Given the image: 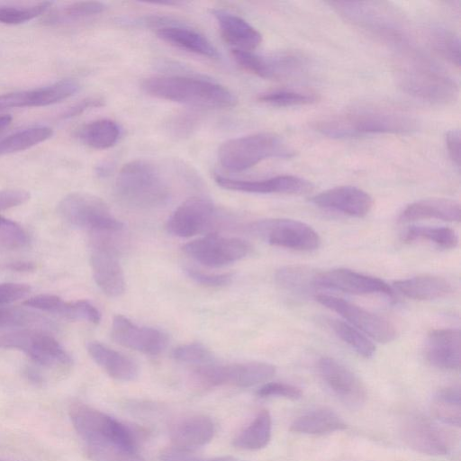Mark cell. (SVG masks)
I'll use <instances>...</instances> for the list:
<instances>
[{"label":"cell","instance_id":"cell-1","mask_svg":"<svg viewBox=\"0 0 461 461\" xmlns=\"http://www.w3.org/2000/svg\"><path fill=\"white\" fill-rule=\"evenodd\" d=\"M313 128L330 138H352L367 134L409 133L418 122L408 113L384 107H359L319 120Z\"/></svg>","mask_w":461,"mask_h":461},{"label":"cell","instance_id":"cell-2","mask_svg":"<svg viewBox=\"0 0 461 461\" xmlns=\"http://www.w3.org/2000/svg\"><path fill=\"white\" fill-rule=\"evenodd\" d=\"M140 87L150 96L194 107L224 109L235 106L238 102L228 88L203 78L151 77L144 79Z\"/></svg>","mask_w":461,"mask_h":461},{"label":"cell","instance_id":"cell-3","mask_svg":"<svg viewBox=\"0 0 461 461\" xmlns=\"http://www.w3.org/2000/svg\"><path fill=\"white\" fill-rule=\"evenodd\" d=\"M115 194L127 206L152 209L165 205L170 199L171 191L158 165L146 159H135L119 171Z\"/></svg>","mask_w":461,"mask_h":461},{"label":"cell","instance_id":"cell-4","mask_svg":"<svg viewBox=\"0 0 461 461\" xmlns=\"http://www.w3.org/2000/svg\"><path fill=\"white\" fill-rule=\"evenodd\" d=\"M293 149L276 134L258 132L229 140L218 150V160L229 171L249 169L270 158H290Z\"/></svg>","mask_w":461,"mask_h":461},{"label":"cell","instance_id":"cell-5","mask_svg":"<svg viewBox=\"0 0 461 461\" xmlns=\"http://www.w3.org/2000/svg\"><path fill=\"white\" fill-rule=\"evenodd\" d=\"M71 423L86 444H112L137 450L131 429L116 419L83 402H73L68 409Z\"/></svg>","mask_w":461,"mask_h":461},{"label":"cell","instance_id":"cell-6","mask_svg":"<svg viewBox=\"0 0 461 461\" xmlns=\"http://www.w3.org/2000/svg\"><path fill=\"white\" fill-rule=\"evenodd\" d=\"M398 83L408 95L430 104L452 103L458 94L457 85L451 77L421 59H413L401 68Z\"/></svg>","mask_w":461,"mask_h":461},{"label":"cell","instance_id":"cell-7","mask_svg":"<svg viewBox=\"0 0 461 461\" xmlns=\"http://www.w3.org/2000/svg\"><path fill=\"white\" fill-rule=\"evenodd\" d=\"M58 212L68 224L89 232L117 233L123 229L101 198L86 193L66 195L58 205Z\"/></svg>","mask_w":461,"mask_h":461},{"label":"cell","instance_id":"cell-8","mask_svg":"<svg viewBox=\"0 0 461 461\" xmlns=\"http://www.w3.org/2000/svg\"><path fill=\"white\" fill-rule=\"evenodd\" d=\"M0 348L18 349L49 368L68 367L72 358L59 342L41 330H21L0 336Z\"/></svg>","mask_w":461,"mask_h":461},{"label":"cell","instance_id":"cell-9","mask_svg":"<svg viewBox=\"0 0 461 461\" xmlns=\"http://www.w3.org/2000/svg\"><path fill=\"white\" fill-rule=\"evenodd\" d=\"M251 232L270 245L299 251H312L321 245L318 232L310 225L292 219H265L254 221Z\"/></svg>","mask_w":461,"mask_h":461},{"label":"cell","instance_id":"cell-10","mask_svg":"<svg viewBox=\"0 0 461 461\" xmlns=\"http://www.w3.org/2000/svg\"><path fill=\"white\" fill-rule=\"evenodd\" d=\"M90 264L98 287L109 297L124 292L125 281L111 236L115 233L90 232Z\"/></svg>","mask_w":461,"mask_h":461},{"label":"cell","instance_id":"cell-11","mask_svg":"<svg viewBox=\"0 0 461 461\" xmlns=\"http://www.w3.org/2000/svg\"><path fill=\"white\" fill-rule=\"evenodd\" d=\"M276 367L265 362H248L231 365H213L198 366L195 378L204 386L235 385L249 387L267 382L274 376Z\"/></svg>","mask_w":461,"mask_h":461},{"label":"cell","instance_id":"cell-12","mask_svg":"<svg viewBox=\"0 0 461 461\" xmlns=\"http://www.w3.org/2000/svg\"><path fill=\"white\" fill-rule=\"evenodd\" d=\"M182 249L203 266L221 267L242 259L251 249L244 240L211 233L185 244Z\"/></svg>","mask_w":461,"mask_h":461},{"label":"cell","instance_id":"cell-13","mask_svg":"<svg viewBox=\"0 0 461 461\" xmlns=\"http://www.w3.org/2000/svg\"><path fill=\"white\" fill-rule=\"evenodd\" d=\"M402 441L411 449L430 456L451 452L454 437L443 428L418 414L407 416L401 424Z\"/></svg>","mask_w":461,"mask_h":461},{"label":"cell","instance_id":"cell-14","mask_svg":"<svg viewBox=\"0 0 461 461\" xmlns=\"http://www.w3.org/2000/svg\"><path fill=\"white\" fill-rule=\"evenodd\" d=\"M330 5L359 27L394 45H403L406 36L397 21L366 2H331Z\"/></svg>","mask_w":461,"mask_h":461},{"label":"cell","instance_id":"cell-15","mask_svg":"<svg viewBox=\"0 0 461 461\" xmlns=\"http://www.w3.org/2000/svg\"><path fill=\"white\" fill-rule=\"evenodd\" d=\"M315 298L321 304L336 312L351 325L379 343L391 342L396 337L395 327L380 315L332 295L318 294Z\"/></svg>","mask_w":461,"mask_h":461},{"label":"cell","instance_id":"cell-16","mask_svg":"<svg viewBox=\"0 0 461 461\" xmlns=\"http://www.w3.org/2000/svg\"><path fill=\"white\" fill-rule=\"evenodd\" d=\"M213 203L204 197L194 196L183 202L167 221V231L180 238H189L203 232L216 218Z\"/></svg>","mask_w":461,"mask_h":461},{"label":"cell","instance_id":"cell-17","mask_svg":"<svg viewBox=\"0 0 461 461\" xmlns=\"http://www.w3.org/2000/svg\"><path fill=\"white\" fill-rule=\"evenodd\" d=\"M317 368L326 385L345 404L358 407L365 402V386L343 364L325 357L318 361Z\"/></svg>","mask_w":461,"mask_h":461},{"label":"cell","instance_id":"cell-18","mask_svg":"<svg viewBox=\"0 0 461 461\" xmlns=\"http://www.w3.org/2000/svg\"><path fill=\"white\" fill-rule=\"evenodd\" d=\"M112 337L118 344L148 355H158L167 346V337L151 327H140L123 315L113 320Z\"/></svg>","mask_w":461,"mask_h":461},{"label":"cell","instance_id":"cell-19","mask_svg":"<svg viewBox=\"0 0 461 461\" xmlns=\"http://www.w3.org/2000/svg\"><path fill=\"white\" fill-rule=\"evenodd\" d=\"M318 287L338 290L351 294H380L393 296V289L380 278L366 276L347 268L319 272Z\"/></svg>","mask_w":461,"mask_h":461},{"label":"cell","instance_id":"cell-20","mask_svg":"<svg viewBox=\"0 0 461 461\" xmlns=\"http://www.w3.org/2000/svg\"><path fill=\"white\" fill-rule=\"evenodd\" d=\"M214 181L224 189L250 194H303L313 189L311 182L290 175L262 180H238L215 175Z\"/></svg>","mask_w":461,"mask_h":461},{"label":"cell","instance_id":"cell-21","mask_svg":"<svg viewBox=\"0 0 461 461\" xmlns=\"http://www.w3.org/2000/svg\"><path fill=\"white\" fill-rule=\"evenodd\" d=\"M316 206L361 218L373 206V199L364 190L352 185H340L323 191L311 198Z\"/></svg>","mask_w":461,"mask_h":461},{"label":"cell","instance_id":"cell-22","mask_svg":"<svg viewBox=\"0 0 461 461\" xmlns=\"http://www.w3.org/2000/svg\"><path fill=\"white\" fill-rule=\"evenodd\" d=\"M78 88L75 80L64 79L37 89L5 94L0 95V111L53 104L72 96Z\"/></svg>","mask_w":461,"mask_h":461},{"label":"cell","instance_id":"cell-23","mask_svg":"<svg viewBox=\"0 0 461 461\" xmlns=\"http://www.w3.org/2000/svg\"><path fill=\"white\" fill-rule=\"evenodd\" d=\"M222 39L234 50L252 51L262 41L261 33L241 17L223 9H212Z\"/></svg>","mask_w":461,"mask_h":461},{"label":"cell","instance_id":"cell-24","mask_svg":"<svg viewBox=\"0 0 461 461\" xmlns=\"http://www.w3.org/2000/svg\"><path fill=\"white\" fill-rule=\"evenodd\" d=\"M460 331L456 329L432 330L427 341L429 362L440 369L458 370L460 367Z\"/></svg>","mask_w":461,"mask_h":461},{"label":"cell","instance_id":"cell-25","mask_svg":"<svg viewBox=\"0 0 461 461\" xmlns=\"http://www.w3.org/2000/svg\"><path fill=\"white\" fill-rule=\"evenodd\" d=\"M156 33L163 41L178 49L209 59L219 58V52L213 44L193 29L176 24H163L157 28Z\"/></svg>","mask_w":461,"mask_h":461},{"label":"cell","instance_id":"cell-26","mask_svg":"<svg viewBox=\"0 0 461 461\" xmlns=\"http://www.w3.org/2000/svg\"><path fill=\"white\" fill-rule=\"evenodd\" d=\"M214 434L212 420L204 415H194L176 423L171 430V441L180 451H188L206 445Z\"/></svg>","mask_w":461,"mask_h":461},{"label":"cell","instance_id":"cell-27","mask_svg":"<svg viewBox=\"0 0 461 461\" xmlns=\"http://www.w3.org/2000/svg\"><path fill=\"white\" fill-rule=\"evenodd\" d=\"M86 349L93 360L113 379L127 382L137 378L138 366L127 356L97 341L88 342Z\"/></svg>","mask_w":461,"mask_h":461},{"label":"cell","instance_id":"cell-28","mask_svg":"<svg viewBox=\"0 0 461 461\" xmlns=\"http://www.w3.org/2000/svg\"><path fill=\"white\" fill-rule=\"evenodd\" d=\"M430 218L458 222L461 219L460 203L447 198L419 200L409 204L402 212L399 221L406 222Z\"/></svg>","mask_w":461,"mask_h":461},{"label":"cell","instance_id":"cell-29","mask_svg":"<svg viewBox=\"0 0 461 461\" xmlns=\"http://www.w3.org/2000/svg\"><path fill=\"white\" fill-rule=\"evenodd\" d=\"M232 56L240 68L262 78L277 79L291 72V62L286 55L265 58L252 51L232 49Z\"/></svg>","mask_w":461,"mask_h":461},{"label":"cell","instance_id":"cell-30","mask_svg":"<svg viewBox=\"0 0 461 461\" xmlns=\"http://www.w3.org/2000/svg\"><path fill=\"white\" fill-rule=\"evenodd\" d=\"M393 287L408 298L421 301L442 298L453 292L452 285L447 279L433 275L397 280Z\"/></svg>","mask_w":461,"mask_h":461},{"label":"cell","instance_id":"cell-31","mask_svg":"<svg viewBox=\"0 0 461 461\" xmlns=\"http://www.w3.org/2000/svg\"><path fill=\"white\" fill-rule=\"evenodd\" d=\"M346 428V422L337 412L323 407L299 416L292 422L290 430L302 434L323 435L343 430Z\"/></svg>","mask_w":461,"mask_h":461},{"label":"cell","instance_id":"cell-32","mask_svg":"<svg viewBox=\"0 0 461 461\" xmlns=\"http://www.w3.org/2000/svg\"><path fill=\"white\" fill-rule=\"evenodd\" d=\"M121 136V128L111 119H98L83 125L77 131V137L86 145L105 149L113 147Z\"/></svg>","mask_w":461,"mask_h":461},{"label":"cell","instance_id":"cell-33","mask_svg":"<svg viewBox=\"0 0 461 461\" xmlns=\"http://www.w3.org/2000/svg\"><path fill=\"white\" fill-rule=\"evenodd\" d=\"M461 393L458 385L439 390L433 397L431 412L444 424L459 427L461 421Z\"/></svg>","mask_w":461,"mask_h":461},{"label":"cell","instance_id":"cell-34","mask_svg":"<svg viewBox=\"0 0 461 461\" xmlns=\"http://www.w3.org/2000/svg\"><path fill=\"white\" fill-rule=\"evenodd\" d=\"M272 420L267 410H262L234 439V446L247 450L265 447L271 438Z\"/></svg>","mask_w":461,"mask_h":461},{"label":"cell","instance_id":"cell-35","mask_svg":"<svg viewBox=\"0 0 461 461\" xmlns=\"http://www.w3.org/2000/svg\"><path fill=\"white\" fill-rule=\"evenodd\" d=\"M317 271L304 266H286L275 275L276 284L282 288L296 294H309L316 285Z\"/></svg>","mask_w":461,"mask_h":461},{"label":"cell","instance_id":"cell-36","mask_svg":"<svg viewBox=\"0 0 461 461\" xmlns=\"http://www.w3.org/2000/svg\"><path fill=\"white\" fill-rule=\"evenodd\" d=\"M54 327V323L50 319L38 312L16 306L0 308V329L19 328L46 330Z\"/></svg>","mask_w":461,"mask_h":461},{"label":"cell","instance_id":"cell-37","mask_svg":"<svg viewBox=\"0 0 461 461\" xmlns=\"http://www.w3.org/2000/svg\"><path fill=\"white\" fill-rule=\"evenodd\" d=\"M52 134V129L46 126L17 131L0 140V155L27 149L50 139Z\"/></svg>","mask_w":461,"mask_h":461},{"label":"cell","instance_id":"cell-38","mask_svg":"<svg viewBox=\"0 0 461 461\" xmlns=\"http://www.w3.org/2000/svg\"><path fill=\"white\" fill-rule=\"evenodd\" d=\"M429 240L443 249H454L458 244L456 232L448 227L410 226L403 233L402 240Z\"/></svg>","mask_w":461,"mask_h":461},{"label":"cell","instance_id":"cell-39","mask_svg":"<svg viewBox=\"0 0 461 461\" xmlns=\"http://www.w3.org/2000/svg\"><path fill=\"white\" fill-rule=\"evenodd\" d=\"M329 324L335 334L358 355L369 358L375 353V346L367 337L349 323L340 320H330Z\"/></svg>","mask_w":461,"mask_h":461},{"label":"cell","instance_id":"cell-40","mask_svg":"<svg viewBox=\"0 0 461 461\" xmlns=\"http://www.w3.org/2000/svg\"><path fill=\"white\" fill-rule=\"evenodd\" d=\"M104 10L105 5L101 2H77L53 12L46 18V23L49 24L72 23L97 15Z\"/></svg>","mask_w":461,"mask_h":461},{"label":"cell","instance_id":"cell-41","mask_svg":"<svg viewBox=\"0 0 461 461\" xmlns=\"http://www.w3.org/2000/svg\"><path fill=\"white\" fill-rule=\"evenodd\" d=\"M51 313L59 314L69 320L86 321L93 324H98L101 321L99 311L86 300L65 302L59 297Z\"/></svg>","mask_w":461,"mask_h":461},{"label":"cell","instance_id":"cell-42","mask_svg":"<svg viewBox=\"0 0 461 461\" xmlns=\"http://www.w3.org/2000/svg\"><path fill=\"white\" fill-rule=\"evenodd\" d=\"M258 99L259 102L272 106L289 107L313 104L317 102L318 96L312 93L278 89L263 93L258 95Z\"/></svg>","mask_w":461,"mask_h":461},{"label":"cell","instance_id":"cell-43","mask_svg":"<svg viewBox=\"0 0 461 461\" xmlns=\"http://www.w3.org/2000/svg\"><path fill=\"white\" fill-rule=\"evenodd\" d=\"M86 451L93 461H145L137 450L112 444H87Z\"/></svg>","mask_w":461,"mask_h":461},{"label":"cell","instance_id":"cell-44","mask_svg":"<svg viewBox=\"0 0 461 461\" xmlns=\"http://www.w3.org/2000/svg\"><path fill=\"white\" fill-rule=\"evenodd\" d=\"M51 5L50 2H41L27 5H0V23L21 24L45 13Z\"/></svg>","mask_w":461,"mask_h":461},{"label":"cell","instance_id":"cell-45","mask_svg":"<svg viewBox=\"0 0 461 461\" xmlns=\"http://www.w3.org/2000/svg\"><path fill=\"white\" fill-rule=\"evenodd\" d=\"M434 49L453 65L460 66V41L455 33L437 29L431 33Z\"/></svg>","mask_w":461,"mask_h":461},{"label":"cell","instance_id":"cell-46","mask_svg":"<svg viewBox=\"0 0 461 461\" xmlns=\"http://www.w3.org/2000/svg\"><path fill=\"white\" fill-rule=\"evenodd\" d=\"M29 242L27 232L15 221L2 217L0 220V249H15Z\"/></svg>","mask_w":461,"mask_h":461},{"label":"cell","instance_id":"cell-47","mask_svg":"<svg viewBox=\"0 0 461 461\" xmlns=\"http://www.w3.org/2000/svg\"><path fill=\"white\" fill-rule=\"evenodd\" d=\"M172 356L179 362L201 364V366L210 364L212 360L209 350L198 343L179 346L173 350Z\"/></svg>","mask_w":461,"mask_h":461},{"label":"cell","instance_id":"cell-48","mask_svg":"<svg viewBox=\"0 0 461 461\" xmlns=\"http://www.w3.org/2000/svg\"><path fill=\"white\" fill-rule=\"evenodd\" d=\"M257 394L259 397H282L291 400H297L303 396V392L300 388L278 382H269L263 384L258 391Z\"/></svg>","mask_w":461,"mask_h":461},{"label":"cell","instance_id":"cell-49","mask_svg":"<svg viewBox=\"0 0 461 461\" xmlns=\"http://www.w3.org/2000/svg\"><path fill=\"white\" fill-rule=\"evenodd\" d=\"M185 273L195 283L211 287L224 286L232 279L231 274H210L193 268H185Z\"/></svg>","mask_w":461,"mask_h":461},{"label":"cell","instance_id":"cell-50","mask_svg":"<svg viewBox=\"0 0 461 461\" xmlns=\"http://www.w3.org/2000/svg\"><path fill=\"white\" fill-rule=\"evenodd\" d=\"M30 291L31 287L25 284H0V305L10 303L18 299L23 298Z\"/></svg>","mask_w":461,"mask_h":461},{"label":"cell","instance_id":"cell-51","mask_svg":"<svg viewBox=\"0 0 461 461\" xmlns=\"http://www.w3.org/2000/svg\"><path fill=\"white\" fill-rule=\"evenodd\" d=\"M30 194L22 189H8L0 191V211L13 208L26 203Z\"/></svg>","mask_w":461,"mask_h":461},{"label":"cell","instance_id":"cell-52","mask_svg":"<svg viewBox=\"0 0 461 461\" xmlns=\"http://www.w3.org/2000/svg\"><path fill=\"white\" fill-rule=\"evenodd\" d=\"M104 105V99L98 96L87 97L68 108L63 114V118H73L80 115L87 110Z\"/></svg>","mask_w":461,"mask_h":461},{"label":"cell","instance_id":"cell-53","mask_svg":"<svg viewBox=\"0 0 461 461\" xmlns=\"http://www.w3.org/2000/svg\"><path fill=\"white\" fill-rule=\"evenodd\" d=\"M446 144L449 157L453 162L460 166V131L457 129H453L446 133Z\"/></svg>","mask_w":461,"mask_h":461},{"label":"cell","instance_id":"cell-54","mask_svg":"<svg viewBox=\"0 0 461 461\" xmlns=\"http://www.w3.org/2000/svg\"><path fill=\"white\" fill-rule=\"evenodd\" d=\"M197 120L190 114H183L171 123V130L175 134L183 136L189 133L196 124Z\"/></svg>","mask_w":461,"mask_h":461},{"label":"cell","instance_id":"cell-55","mask_svg":"<svg viewBox=\"0 0 461 461\" xmlns=\"http://www.w3.org/2000/svg\"><path fill=\"white\" fill-rule=\"evenodd\" d=\"M8 268L14 271L26 272L34 269V265L31 262H14L7 266Z\"/></svg>","mask_w":461,"mask_h":461},{"label":"cell","instance_id":"cell-56","mask_svg":"<svg viewBox=\"0 0 461 461\" xmlns=\"http://www.w3.org/2000/svg\"><path fill=\"white\" fill-rule=\"evenodd\" d=\"M12 120V117L8 114L0 115V132L11 124Z\"/></svg>","mask_w":461,"mask_h":461},{"label":"cell","instance_id":"cell-57","mask_svg":"<svg viewBox=\"0 0 461 461\" xmlns=\"http://www.w3.org/2000/svg\"><path fill=\"white\" fill-rule=\"evenodd\" d=\"M197 461H238V459L233 456H219V457L210 458V459H206V460H197Z\"/></svg>","mask_w":461,"mask_h":461},{"label":"cell","instance_id":"cell-58","mask_svg":"<svg viewBox=\"0 0 461 461\" xmlns=\"http://www.w3.org/2000/svg\"><path fill=\"white\" fill-rule=\"evenodd\" d=\"M2 219V216H0V220Z\"/></svg>","mask_w":461,"mask_h":461}]
</instances>
